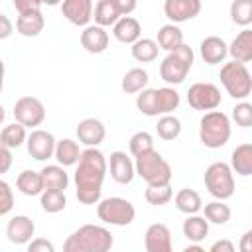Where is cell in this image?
I'll use <instances>...</instances> for the list:
<instances>
[{
  "mask_svg": "<svg viewBox=\"0 0 252 252\" xmlns=\"http://www.w3.org/2000/svg\"><path fill=\"white\" fill-rule=\"evenodd\" d=\"M158 51H159V45L158 41L150 39V37H138L132 47H130V53L132 57L138 61V63H152L158 59Z\"/></svg>",
  "mask_w": 252,
  "mask_h": 252,
  "instance_id": "cell-29",
  "label": "cell"
},
{
  "mask_svg": "<svg viewBox=\"0 0 252 252\" xmlns=\"http://www.w3.org/2000/svg\"><path fill=\"white\" fill-rule=\"evenodd\" d=\"M171 197H173V189H171L169 183H165V185H148L146 191H144V199L154 207L167 205L171 201Z\"/></svg>",
  "mask_w": 252,
  "mask_h": 252,
  "instance_id": "cell-38",
  "label": "cell"
},
{
  "mask_svg": "<svg viewBox=\"0 0 252 252\" xmlns=\"http://www.w3.org/2000/svg\"><path fill=\"white\" fill-rule=\"evenodd\" d=\"M193 61H195L193 49L187 43H181L175 49L167 51V55L159 63V77L167 85H179L185 81L189 69L193 67Z\"/></svg>",
  "mask_w": 252,
  "mask_h": 252,
  "instance_id": "cell-5",
  "label": "cell"
},
{
  "mask_svg": "<svg viewBox=\"0 0 252 252\" xmlns=\"http://www.w3.org/2000/svg\"><path fill=\"white\" fill-rule=\"evenodd\" d=\"M144 248L148 252H171L173 250V240H171V230L163 222H154L146 228L144 234Z\"/></svg>",
  "mask_w": 252,
  "mask_h": 252,
  "instance_id": "cell-13",
  "label": "cell"
},
{
  "mask_svg": "<svg viewBox=\"0 0 252 252\" xmlns=\"http://www.w3.org/2000/svg\"><path fill=\"white\" fill-rule=\"evenodd\" d=\"M4 75H6V67H4V61L0 59V94H2V89H4Z\"/></svg>",
  "mask_w": 252,
  "mask_h": 252,
  "instance_id": "cell-52",
  "label": "cell"
},
{
  "mask_svg": "<svg viewBox=\"0 0 252 252\" xmlns=\"http://www.w3.org/2000/svg\"><path fill=\"white\" fill-rule=\"evenodd\" d=\"M81 45L89 53H94V55L96 53H102L108 47V32L102 26H96V24L91 26L89 24L81 32Z\"/></svg>",
  "mask_w": 252,
  "mask_h": 252,
  "instance_id": "cell-18",
  "label": "cell"
},
{
  "mask_svg": "<svg viewBox=\"0 0 252 252\" xmlns=\"http://www.w3.org/2000/svg\"><path fill=\"white\" fill-rule=\"evenodd\" d=\"M171 199H173L177 211H181V213H185V215H195V213H199V211L203 209V199H201V195H199L195 189H189V187L179 189V191L175 193V197H171Z\"/></svg>",
  "mask_w": 252,
  "mask_h": 252,
  "instance_id": "cell-26",
  "label": "cell"
},
{
  "mask_svg": "<svg viewBox=\"0 0 252 252\" xmlns=\"http://www.w3.org/2000/svg\"><path fill=\"white\" fill-rule=\"evenodd\" d=\"M181 43H183V32L179 30L177 24H165V26L159 28V32H158V45H159V49L171 51V49H175Z\"/></svg>",
  "mask_w": 252,
  "mask_h": 252,
  "instance_id": "cell-33",
  "label": "cell"
},
{
  "mask_svg": "<svg viewBox=\"0 0 252 252\" xmlns=\"http://www.w3.org/2000/svg\"><path fill=\"white\" fill-rule=\"evenodd\" d=\"M45 28V18L41 14V10H33V12H24L18 14L16 20V32L24 37H37Z\"/></svg>",
  "mask_w": 252,
  "mask_h": 252,
  "instance_id": "cell-20",
  "label": "cell"
},
{
  "mask_svg": "<svg viewBox=\"0 0 252 252\" xmlns=\"http://www.w3.org/2000/svg\"><path fill=\"white\" fill-rule=\"evenodd\" d=\"M240 252H252V230H246L240 238Z\"/></svg>",
  "mask_w": 252,
  "mask_h": 252,
  "instance_id": "cell-50",
  "label": "cell"
},
{
  "mask_svg": "<svg viewBox=\"0 0 252 252\" xmlns=\"http://www.w3.org/2000/svg\"><path fill=\"white\" fill-rule=\"evenodd\" d=\"M112 35L120 41V43H134L140 35H142V26L136 18L132 16H120L114 26H112Z\"/></svg>",
  "mask_w": 252,
  "mask_h": 252,
  "instance_id": "cell-21",
  "label": "cell"
},
{
  "mask_svg": "<svg viewBox=\"0 0 252 252\" xmlns=\"http://www.w3.org/2000/svg\"><path fill=\"white\" fill-rule=\"evenodd\" d=\"M199 53H201V57H203V61H205L207 65H219V63H222V61L226 59V55H228V45L224 43L222 37H219V35H209V37H205V39L201 41Z\"/></svg>",
  "mask_w": 252,
  "mask_h": 252,
  "instance_id": "cell-19",
  "label": "cell"
},
{
  "mask_svg": "<svg viewBox=\"0 0 252 252\" xmlns=\"http://www.w3.org/2000/svg\"><path fill=\"white\" fill-rule=\"evenodd\" d=\"M183 252H205V250H203L201 242H191L189 246H185V248H183Z\"/></svg>",
  "mask_w": 252,
  "mask_h": 252,
  "instance_id": "cell-51",
  "label": "cell"
},
{
  "mask_svg": "<svg viewBox=\"0 0 252 252\" xmlns=\"http://www.w3.org/2000/svg\"><path fill=\"white\" fill-rule=\"evenodd\" d=\"M96 215L104 224L128 226L136 217V209L124 197H106L96 203Z\"/></svg>",
  "mask_w": 252,
  "mask_h": 252,
  "instance_id": "cell-8",
  "label": "cell"
},
{
  "mask_svg": "<svg viewBox=\"0 0 252 252\" xmlns=\"http://www.w3.org/2000/svg\"><path fill=\"white\" fill-rule=\"evenodd\" d=\"M228 55H230L234 61H240V63L252 61V30L244 28V30L232 39V43L228 45Z\"/></svg>",
  "mask_w": 252,
  "mask_h": 252,
  "instance_id": "cell-23",
  "label": "cell"
},
{
  "mask_svg": "<svg viewBox=\"0 0 252 252\" xmlns=\"http://www.w3.org/2000/svg\"><path fill=\"white\" fill-rule=\"evenodd\" d=\"M114 238L108 228L100 224H83L73 230L63 242L65 252H108Z\"/></svg>",
  "mask_w": 252,
  "mask_h": 252,
  "instance_id": "cell-2",
  "label": "cell"
},
{
  "mask_svg": "<svg viewBox=\"0 0 252 252\" xmlns=\"http://www.w3.org/2000/svg\"><path fill=\"white\" fill-rule=\"evenodd\" d=\"M134 169H136V175L140 179H144L148 185H165V183H171V175H173L171 165L156 150H148V152L136 156Z\"/></svg>",
  "mask_w": 252,
  "mask_h": 252,
  "instance_id": "cell-4",
  "label": "cell"
},
{
  "mask_svg": "<svg viewBox=\"0 0 252 252\" xmlns=\"http://www.w3.org/2000/svg\"><path fill=\"white\" fill-rule=\"evenodd\" d=\"M203 207V217L209 220V224H226L230 220V207L224 201L215 199Z\"/></svg>",
  "mask_w": 252,
  "mask_h": 252,
  "instance_id": "cell-35",
  "label": "cell"
},
{
  "mask_svg": "<svg viewBox=\"0 0 252 252\" xmlns=\"http://www.w3.org/2000/svg\"><path fill=\"white\" fill-rule=\"evenodd\" d=\"M232 120L240 128H250L252 126V104L246 102V100H240L232 108Z\"/></svg>",
  "mask_w": 252,
  "mask_h": 252,
  "instance_id": "cell-42",
  "label": "cell"
},
{
  "mask_svg": "<svg viewBox=\"0 0 252 252\" xmlns=\"http://www.w3.org/2000/svg\"><path fill=\"white\" fill-rule=\"evenodd\" d=\"M199 140L205 148H222L230 140V118L222 110H207L199 120Z\"/></svg>",
  "mask_w": 252,
  "mask_h": 252,
  "instance_id": "cell-3",
  "label": "cell"
},
{
  "mask_svg": "<svg viewBox=\"0 0 252 252\" xmlns=\"http://www.w3.org/2000/svg\"><path fill=\"white\" fill-rule=\"evenodd\" d=\"M156 130H158V136L161 140L171 142V140L179 138V134H181V120L173 114H161L159 120H158Z\"/></svg>",
  "mask_w": 252,
  "mask_h": 252,
  "instance_id": "cell-37",
  "label": "cell"
},
{
  "mask_svg": "<svg viewBox=\"0 0 252 252\" xmlns=\"http://www.w3.org/2000/svg\"><path fill=\"white\" fill-rule=\"evenodd\" d=\"M26 138H28L26 126H22L20 122H14V124L4 126L2 132H0V144H4L10 150L20 148L22 144H26Z\"/></svg>",
  "mask_w": 252,
  "mask_h": 252,
  "instance_id": "cell-36",
  "label": "cell"
},
{
  "mask_svg": "<svg viewBox=\"0 0 252 252\" xmlns=\"http://www.w3.org/2000/svg\"><path fill=\"white\" fill-rule=\"evenodd\" d=\"M41 181H43V189H67L69 185V175L65 171L63 165L55 163V165H45L41 167Z\"/></svg>",
  "mask_w": 252,
  "mask_h": 252,
  "instance_id": "cell-27",
  "label": "cell"
},
{
  "mask_svg": "<svg viewBox=\"0 0 252 252\" xmlns=\"http://www.w3.org/2000/svg\"><path fill=\"white\" fill-rule=\"evenodd\" d=\"M156 102H158V114L159 116L171 114L179 106L181 96L173 87H161V89H156Z\"/></svg>",
  "mask_w": 252,
  "mask_h": 252,
  "instance_id": "cell-34",
  "label": "cell"
},
{
  "mask_svg": "<svg viewBox=\"0 0 252 252\" xmlns=\"http://www.w3.org/2000/svg\"><path fill=\"white\" fill-rule=\"evenodd\" d=\"M209 250H211V252H234V244H232L230 240L222 238V240H217V242H213Z\"/></svg>",
  "mask_w": 252,
  "mask_h": 252,
  "instance_id": "cell-49",
  "label": "cell"
},
{
  "mask_svg": "<svg viewBox=\"0 0 252 252\" xmlns=\"http://www.w3.org/2000/svg\"><path fill=\"white\" fill-rule=\"evenodd\" d=\"M63 0H45V6H57V4H61Z\"/></svg>",
  "mask_w": 252,
  "mask_h": 252,
  "instance_id": "cell-53",
  "label": "cell"
},
{
  "mask_svg": "<svg viewBox=\"0 0 252 252\" xmlns=\"http://www.w3.org/2000/svg\"><path fill=\"white\" fill-rule=\"evenodd\" d=\"M16 187L22 195L28 197H35L43 191V181H41V173L33 171V169H24L18 177H16Z\"/></svg>",
  "mask_w": 252,
  "mask_h": 252,
  "instance_id": "cell-28",
  "label": "cell"
},
{
  "mask_svg": "<svg viewBox=\"0 0 252 252\" xmlns=\"http://www.w3.org/2000/svg\"><path fill=\"white\" fill-rule=\"evenodd\" d=\"M55 142L57 140L51 132L41 130V128H33L32 134H28V138H26V148H28V154L35 161H45V159L53 158Z\"/></svg>",
  "mask_w": 252,
  "mask_h": 252,
  "instance_id": "cell-11",
  "label": "cell"
},
{
  "mask_svg": "<svg viewBox=\"0 0 252 252\" xmlns=\"http://www.w3.org/2000/svg\"><path fill=\"white\" fill-rule=\"evenodd\" d=\"M230 169L242 177L252 175V144H240L232 150L230 156Z\"/></svg>",
  "mask_w": 252,
  "mask_h": 252,
  "instance_id": "cell-24",
  "label": "cell"
},
{
  "mask_svg": "<svg viewBox=\"0 0 252 252\" xmlns=\"http://www.w3.org/2000/svg\"><path fill=\"white\" fill-rule=\"evenodd\" d=\"M14 33V24L6 14H0V39H8Z\"/></svg>",
  "mask_w": 252,
  "mask_h": 252,
  "instance_id": "cell-47",
  "label": "cell"
},
{
  "mask_svg": "<svg viewBox=\"0 0 252 252\" xmlns=\"http://www.w3.org/2000/svg\"><path fill=\"white\" fill-rule=\"evenodd\" d=\"M35 232V224L28 215H16L6 224V236L12 244H28Z\"/></svg>",
  "mask_w": 252,
  "mask_h": 252,
  "instance_id": "cell-15",
  "label": "cell"
},
{
  "mask_svg": "<svg viewBox=\"0 0 252 252\" xmlns=\"http://www.w3.org/2000/svg\"><path fill=\"white\" fill-rule=\"evenodd\" d=\"M39 205L45 213L49 215H55V213H61L65 207H67V197H65V191L63 189H43L39 193Z\"/></svg>",
  "mask_w": 252,
  "mask_h": 252,
  "instance_id": "cell-32",
  "label": "cell"
},
{
  "mask_svg": "<svg viewBox=\"0 0 252 252\" xmlns=\"http://www.w3.org/2000/svg\"><path fill=\"white\" fill-rule=\"evenodd\" d=\"M230 20L236 26L248 28L252 24V0H232V4H230Z\"/></svg>",
  "mask_w": 252,
  "mask_h": 252,
  "instance_id": "cell-39",
  "label": "cell"
},
{
  "mask_svg": "<svg viewBox=\"0 0 252 252\" xmlns=\"http://www.w3.org/2000/svg\"><path fill=\"white\" fill-rule=\"evenodd\" d=\"M219 79L226 94H230L236 100H246L252 93V77L246 63H240L234 59L224 63L219 71Z\"/></svg>",
  "mask_w": 252,
  "mask_h": 252,
  "instance_id": "cell-6",
  "label": "cell"
},
{
  "mask_svg": "<svg viewBox=\"0 0 252 252\" xmlns=\"http://www.w3.org/2000/svg\"><path fill=\"white\" fill-rule=\"evenodd\" d=\"M14 118L26 128H37L45 120V106L35 96H22L14 104Z\"/></svg>",
  "mask_w": 252,
  "mask_h": 252,
  "instance_id": "cell-10",
  "label": "cell"
},
{
  "mask_svg": "<svg viewBox=\"0 0 252 252\" xmlns=\"http://www.w3.org/2000/svg\"><path fill=\"white\" fill-rule=\"evenodd\" d=\"M93 0H63L61 2V14L73 24V26H89L93 20Z\"/></svg>",
  "mask_w": 252,
  "mask_h": 252,
  "instance_id": "cell-16",
  "label": "cell"
},
{
  "mask_svg": "<svg viewBox=\"0 0 252 252\" xmlns=\"http://www.w3.org/2000/svg\"><path fill=\"white\" fill-rule=\"evenodd\" d=\"M14 209V191L8 181L0 179V217L8 215Z\"/></svg>",
  "mask_w": 252,
  "mask_h": 252,
  "instance_id": "cell-43",
  "label": "cell"
},
{
  "mask_svg": "<svg viewBox=\"0 0 252 252\" xmlns=\"http://www.w3.org/2000/svg\"><path fill=\"white\" fill-rule=\"evenodd\" d=\"M108 171L106 158L98 148H87L81 152L75 169L77 199L83 205H96L102 193V181Z\"/></svg>",
  "mask_w": 252,
  "mask_h": 252,
  "instance_id": "cell-1",
  "label": "cell"
},
{
  "mask_svg": "<svg viewBox=\"0 0 252 252\" xmlns=\"http://www.w3.org/2000/svg\"><path fill=\"white\" fill-rule=\"evenodd\" d=\"M53 158L57 159L59 165L63 167H71V165H77L79 158H81V150H79V144L71 138H63L59 142H55V152H53Z\"/></svg>",
  "mask_w": 252,
  "mask_h": 252,
  "instance_id": "cell-25",
  "label": "cell"
},
{
  "mask_svg": "<svg viewBox=\"0 0 252 252\" xmlns=\"http://www.w3.org/2000/svg\"><path fill=\"white\" fill-rule=\"evenodd\" d=\"M12 161H14V158H12V150L6 148L4 144H0V175H4V173L10 171Z\"/></svg>",
  "mask_w": 252,
  "mask_h": 252,
  "instance_id": "cell-46",
  "label": "cell"
},
{
  "mask_svg": "<svg viewBox=\"0 0 252 252\" xmlns=\"http://www.w3.org/2000/svg\"><path fill=\"white\" fill-rule=\"evenodd\" d=\"M122 14L118 12L116 4L112 0H98L93 8V18H94V24L96 26H102V28H108V26H114V22L120 18Z\"/></svg>",
  "mask_w": 252,
  "mask_h": 252,
  "instance_id": "cell-31",
  "label": "cell"
},
{
  "mask_svg": "<svg viewBox=\"0 0 252 252\" xmlns=\"http://www.w3.org/2000/svg\"><path fill=\"white\" fill-rule=\"evenodd\" d=\"M130 154L136 158V156H140V154H144V152H148V150H154V136L150 134V132H136L132 138H130Z\"/></svg>",
  "mask_w": 252,
  "mask_h": 252,
  "instance_id": "cell-41",
  "label": "cell"
},
{
  "mask_svg": "<svg viewBox=\"0 0 252 252\" xmlns=\"http://www.w3.org/2000/svg\"><path fill=\"white\" fill-rule=\"evenodd\" d=\"M112 2L116 4L118 12H120L122 16H130V14L136 10V6H138V0H112Z\"/></svg>",
  "mask_w": 252,
  "mask_h": 252,
  "instance_id": "cell-48",
  "label": "cell"
},
{
  "mask_svg": "<svg viewBox=\"0 0 252 252\" xmlns=\"http://www.w3.org/2000/svg\"><path fill=\"white\" fill-rule=\"evenodd\" d=\"M77 138L87 148H98L106 136V128L98 118H83L77 124Z\"/></svg>",
  "mask_w": 252,
  "mask_h": 252,
  "instance_id": "cell-17",
  "label": "cell"
},
{
  "mask_svg": "<svg viewBox=\"0 0 252 252\" xmlns=\"http://www.w3.org/2000/svg\"><path fill=\"white\" fill-rule=\"evenodd\" d=\"M148 81H150V75H148L146 69H142V67H132L130 71L124 73L120 87H122V91H124L126 94H136V93H140L142 89L148 87Z\"/></svg>",
  "mask_w": 252,
  "mask_h": 252,
  "instance_id": "cell-30",
  "label": "cell"
},
{
  "mask_svg": "<svg viewBox=\"0 0 252 252\" xmlns=\"http://www.w3.org/2000/svg\"><path fill=\"white\" fill-rule=\"evenodd\" d=\"M28 250L30 252H53L55 246L53 242H49L47 238H32L28 242Z\"/></svg>",
  "mask_w": 252,
  "mask_h": 252,
  "instance_id": "cell-45",
  "label": "cell"
},
{
  "mask_svg": "<svg viewBox=\"0 0 252 252\" xmlns=\"http://www.w3.org/2000/svg\"><path fill=\"white\" fill-rule=\"evenodd\" d=\"M136 106L144 116H159L156 102V89H142L136 96Z\"/></svg>",
  "mask_w": 252,
  "mask_h": 252,
  "instance_id": "cell-40",
  "label": "cell"
},
{
  "mask_svg": "<svg viewBox=\"0 0 252 252\" xmlns=\"http://www.w3.org/2000/svg\"><path fill=\"white\" fill-rule=\"evenodd\" d=\"M41 6H45V0H14V8L18 10V14L33 12L39 10Z\"/></svg>",
  "mask_w": 252,
  "mask_h": 252,
  "instance_id": "cell-44",
  "label": "cell"
},
{
  "mask_svg": "<svg viewBox=\"0 0 252 252\" xmlns=\"http://www.w3.org/2000/svg\"><path fill=\"white\" fill-rule=\"evenodd\" d=\"M205 187L207 191L220 201H226L234 195L236 183H234V173L230 169L228 163L224 161H213L207 169H205Z\"/></svg>",
  "mask_w": 252,
  "mask_h": 252,
  "instance_id": "cell-7",
  "label": "cell"
},
{
  "mask_svg": "<svg viewBox=\"0 0 252 252\" xmlns=\"http://www.w3.org/2000/svg\"><path fill=\"white\" fill-rule=\"evenodd\" d=\"M181 230L189 242H203L209 236V220L201 217L199 213L187 215V219L181 224Z\"/></svg>",
  "mask_w": 252,
  "mask_h": 252,
  "instance_id": "cell-22",
  "label": "cell"
},
{
  "mask_svg": "<svg viewBox=\"0 0 252 252\" xmlns=\"http://www.w3.org/2000/svg\"><path fill=\"white\" fill-rule=\"evenodd\" d=\"M4 118H6V110H4V106L0 104V124L4 122Z\"/></svg>",
  "mask_w": 252,
  "mask_h": 252,
  "instance_id": "cell-54",
  "label": "cell"
},
{
  "mask_svg": "<svg viewBox=\"0 0 252 252\" xmlns=\"http://www.w3.org/2000/svg\"><path fill=\"white\" fill-rule=\"evenodd\" d=\"M201 12V0H165L163 14L171 24L189 22Z\"/></svg>",
  "mask_w": 252,
  "mask_h": 252,
  "instance_id": "cell-12",
  "label": "cell"
},
{
  "mask_svg": "<svg viewBox=\"0 0 252 252\" xmlns=\"http://www.w3.org/2000/svg\"><path fill=\"white\" fill-rule=\"evenodd\" d=\"M187 102L193 110H215L222 102L220 89L213 83H195L187 91Z\"/></svg>",
  "mask_w": 252,
  "mask_h": 252,
  "instance_id": "cell-9",
  "label": "cell"
},
{
  "mask_svg": "<svg viewBox=\"0 0 252 252\" xmlns=\"http://www.w3.org/2000/svg\"><path fill=\"white\" fill-rule=\"evenodd\" d=\"M108 169H110V177L120 183V185H128L132 183V179L136 177V169H134V161L126 156V152H112L110 154V159L106 161Z\"/></svg>",
  "mask_w": 252,
  "mask_h": 252,
  "instance_id": "cell-14",
  "label": "cell"
}]
</instances>
